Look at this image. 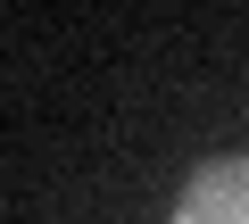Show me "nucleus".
Wrapping results in <instances>:
<instances>
[{
	"label": "nucleus",
	"instance_id": "f257e3e1",
	"mask_svg": "<svg viewBox=\"0 0 249 224\" xmlns=\"http://www.w3.org/2000/svg\"><path fill=\"white\" fill-rule=\"evenodd\" d=\"M166 224H249V150H216L183 174Z\"/></svg>",
	"mask_w": 249,
	"mask_h": 224
}]
</instances>
